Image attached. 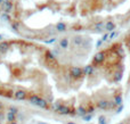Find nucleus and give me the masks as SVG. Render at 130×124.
I'll return each mask as SVG.
<instances>
[{
	"label": "nucleus",
	"instance_id": "0eeeda50",
	"mask_svg": "<svg viewBox=\"0 0 130 124\" xmlns=\"http://www.w3.org/2000/svg\"><path fill=\"white\" fill-rule=\"evenodd\" d=\"M95 72H96V66H94L92 64L86 65L83 67V74H85V76H91V75L95 74Z\"/></svg>",
	"mask_w": 130,
	"mask_h": 124
},
{
	"label": "nucleus",
	"instance_id": "2eb2a0df",
	"mask_svg": "<svg viewBox=\"0 0 130 124\" xmlns=\"http://www.w3.org/2000/svg\"><path fill=\"white\" fill-rule=\"evenodd\" d=\"M115 52H117V55L119 57H123V55H124V51H123V49H122V47L117 48V49H115Z\"/></svg>",
	"mask_w": 130,
	"mask_h": 124
},
{
	"label": "nucleus",
	"instance_id": "5701e85b",
	"mask_svg": "<svg viewBox=\"0 0 130 124\" xmlns=\"http://www.w3.org/2000/svg\"><path fill=\"white\" fill-rule=\"evenodd\" d=\"M1 14H2V10H1V8H0V15H1Z\"/></svg>",
	"mask_w": 130,
	"mask_h": 124
},
{
	"label": "nucleus",
	"instance_id": "f8f14e48",
	"mask_svg": "<svg viewBox=\"0 0 130 124\" xmlns=\"http://www.w3.org/2000/svg\"><path fill=\"white\" fill-rule=\"evenodd\" d=\"M121 79H122V71H120V70L115 71V72L113 73V76H112L113 82H115V83H118V82H120V81H121Z\"/></svg>",
	"mask_w": 130,
	"mask_h": 124
},
{
	"label": "nucleus",
	"instance_id": "4be33fe9",
	"mask_svg": "<svg viewBox=\"0 0 130 124\" xmlns=\"http://www.w3.org/2000/svg\"><path fill=\"white\" fill-rule=\"evenodd\" d=\"M2 4H4V0H0V7H1Z\"/></svg>",
	"mask_w": 130,
	"mask_h": 124
},
{
	"label": "nucleus",
	"instance_id": "4468645a",
	"mask_svg": "<svg viewBox=\"0 0 130 124\" xmlns=\"http://www.w3.org/2000/svg\"><path fill=\"white\" fill-rule=\"evenodd\" d=\"M1 18L5 20V22H11V16L9 14H6V13H2L1 14Z\"/></svg>",
	"mask_w": 130,
	"mask_h": 124
},
{
	"label": "nucleus",
	"instance_id": "1a4fd4ad",
	"mask_svg": "<svg viewBox=\"0 0 130 124\" xmlns=\"http://www.w3.org/2000/svg\"><path fill=\"white\" fill-rule=\"evenodd\" d=\"M117 29V24H115L114 20H106L105 22V31L111 33V32L115 31Z\"/></svg>",
	"mask_w": 130,
	"mask_h": 124
},
{
	"label": "nucleus",
	"instance_id": "9d476101",
	"mask_svg": "<svg viewBox=\"0 0 130 124\" xmlns=\"http://www.w3.org/2000/svg\"><path fill=\"white\" fill-rule=\"evenodd\" d=\"M55 31L58 32V33H63V32L67 31V24L64 22H58L55 25Z\"/></svg>",
	"mask_w": 130,
	"mask_h": 124
},
{
	"label": "nucleus",
	"instance_id": "f257e3e1",
	"mask_svg": "<svg viewBox=\"0 0 130 124\" xmlns=\"http://www.w3.org/2000/svg\"><path fill=\"white\" fill-rule=\"evenodd\" d=\"M69 73L73 81H79V80L83 79V76H85V74H83V68L79 67V66H71V67L69 68Z\"/></svg>",
	"mask_w": 130,
	"mask_h": 124
},
{
	"label": "nucleus",
	"instance_id": "aec40b11",
	"mask_svg": "<svg viewBox=\"0 0 130 124\" xmlns=\"http://www.w3.org/2000/svg\"><path fill=\"white\" fill-rule=\"evenodd\" d=\"M118 124H130V121H129V122H120V123H118Z\"/></svg>",
	"mask_w": 130,
	"mask_h": 124
},
{
	"label": "nucleus",
	"instance_id": "423d86ee",
	"mask_svg": "<svg viewBox=\"0 0 130 124\" xmlns=\"http://www.w3.org/2000/svg\"><path fill=\"white\" fill-rule=\"evenodd\" d=\"M0 8H1L2 13L10 14L11 11L14 10V8H15V5H14L13 1H8V2H5V4H2Z\"/></svg>",
	"mask_w": 130,
	"mask_h": 124
},
{
	"label": "nucleus",
	"instance_id": "412c9836",
	"mask_svg": "<svg viewBox=\"0 0 130 124\" xmlns=\"http://www.w3.org/2000/svg\"><path fill=\"white\" fill-rule=\"evenodd\" d=\"M2 38H4V35H2V34H0V42L2 41Z\"/></svg>",
	"mask_w": 130,
	"mask_h": 124
},
{
	"label": "nucleus",
	"instance_id": "7ed1b4c3",
	"mask_svg": "<svg viewBox=\"0 0 130 124\" xmlns=\"http://www.w3.org/2000/svg\"><path fill=\"white\" fill-rule=\"evenodd\" d=\"M106 59V52L105 51H98L96 55L94 56L92 58V65L94 66H97V65H101L105 61Z\"/></svg>",
	"mask_w": 130,
	"mask_h": 124
},
{
	"label": "nucleus",
	"instance_id": "20e7f679",
	"mask_svg": "<svg viewBox=\"0 0 130 124\" xmlns=\"http://www.w3.org/2000/svg\"><path fill=\"white\" fill-rule=\"evenodd\" d=\"M83 41H85V38H83L82 35H79V34H76V35L72 36V39H71V46H72V47H74V48H76V49H81Z\"/></svg>",
	"mask_w": 130,
	"mask_h": 124
},
{
	"label": "nucleus",
	"instance_id": "b1692460",
	"mask_svg": "<svg viewBox=\"0 0 130 124\" xmlns=\"http://www.w3.org/2000/svg\"><path fill=\"white\" fill-rule=\"evenodd\" d=\"M128 35H129V38H130V31H129V34H128Z\"/></svg>",
	"mask_w": 130,
	"mask_h": 124
},
{
	"label": "nucleus",
	"instance_id": "393cba45",
	"mask_svg": "<svg viewBox=\"0 0 130 124\" xmlns=\"http://www.w3.org/2000/svg\"><path fill=\"white\" fill-rule=\"evenodd\" d=\"M129 16H130V14H129Z\"/></svg>",
	"mask_w": 130,
	"mask_h": 124
},
{
	"label": "nucleus",
	"instance_id": "a211bd4d",
	"mask_svg": "<svg viewBox=\"0 0 130 124\" xmlns=\"http://www.w3.org/2000/svg\"><path fill=\"white\" fill-rule=\"evenodd\" d=\"M126 45H127V47L129 48V50H130V38H128L126 40Z\"/></svg>",
	"mask_w": 130,
	"mask_h": 124
},
{
	"label": "nucleus",
	"instance_id": "ddd939ff",
	"mask_svg": "<svg viewBox=\"0 0 130 124\" xmlns=\"http://www.w3.org/2000/svg\"><path fill=\"white\" fill-rule=\"evenodd\" d=\"M21 25H22V23H21L20 20H14V22H11V29L15 32H17L18 30L21 29Z\"/></svg>",
	"mask_w": 130,
	"mask_h": 124
},
{
	"label": "nucleus",
	"instance_id": "f03ea898",
	"mask_svg": "<svg viewBox=\"0 0 130 124\" xmlns=\"http://www.w3.org/2000/svg\"><path fill=\"white\" fill-rule=\"evenodd\" d=\"M45 61L47 63V65L50 66V67L57 66V58L55 57V55L53 54L52 50H46L45 51Z\"/></svg>",
	"mask_w": 130,
	"mask_h": 124
},
{
	"label": "nucleus",
	"instance_id": "dca6fc26",
	"mask_svg": "<svg viewBox=\"0 0 130 124\" xmlns=\"http://www.w3.org/2000/svg\"><path fill=\"white\" fill-rule=\"evenodd\" d=\"M118 35H119V32H118V31H113V32H111L110 35H108V40H113V39H115Z\"/></svg>",
	"mask_w": 130,
	"mask_h": 124
},
{
	"label": "nucleus",
	"instance_id": "6ab92c4d",
	"mask_svg": "<svg viewBox=\"0 0 130 124\" xmlns=\"http://www.w3.org/2000/svg\"><path fill=\"white\" fill-rule=\"evenodd\" d=\"M102 43H103V41H102V40L97 41V43H96V47H97V48H99V47H101V46H102Z\"/></svg>",
	"mask_w": 130,
	"mask_h": 124
},
{
	"label": "nucleus",
	"instance_id": "f3484780",
	"mask_svg": "<svg viewBox=\"0 0 130 124\" xmlns=\"http://www.w3.org/2000/svg\"><path fill=\"white\" fill-rule=\"evenodd\" d=\"M57 38H50L49 40H45V43H47V45H52V43H55L57 42Z\"/></svg>",
	"mask_w": 130,
	"mask_h": 124
},
{
	"label": "nucleus",
	"instance_id": "9b49d317",
	"mask_svg": "<svg viewBox=\"0 0 130 124\" xmlns=\"http://www.w3.org/2000/svg\"><path fill=\"white\" fill-rule=\"evenodd\" d=\"M10 47V43L8 41H1L0 42V55H5L8 52V49Z\"/></svg>",
	"mask_w": 130,
	"mask_h": 124
},
{
	"label": "nucleus",
	"instance_id": "6e6552de",
	"mask_svg": "<svg viewBox=\"0 0 130 124\" xmlns=\"http://www.w3.org/2000/svg\"><path fill=\"white\" fill-rule=\"evenodd\" d=\"M92 29H94V31L97 32V33L104 32V31H105V22H103V20L96 22V23L94 24V26H92Z\"/></svg>",
	"mask_w": 130,
	"mask_h": 124
},
{
	"label": "nucleus",
	"instance_id": "39448f33",
	"mask_svg": "<svg viewBox=\"0 0 130 124\" xmlns=\"http://www.w3.org/2000/svg\"><path fill=\"white\" fill-rule=\"evenodd\" d=\"M57 46H58L63 51L64 50H67L70 48V46H71V40H70V38H67V36H63V38L58 39Z\"/></svg>",
	"mask_w": 130,
	"mask_h": 124
}]
</instances>
